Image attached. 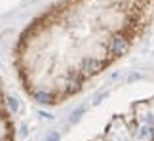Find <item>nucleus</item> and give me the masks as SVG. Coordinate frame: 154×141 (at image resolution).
I'll return each instance as SVG.
<instances>
[{"instance_id":"nucleus-1","label":"nucleus","mask_w":154,"mask_h":141,"mask_svg":"<svg viewBox=\"0 0 154 141\" xmlns=\"http://www.w3.org/2000/svg\"><path fill=\"white\" fill-rule=\"evenodd\" d=\"M129 48V40L128 36H124V34H114V36H110L109 44H106V52H109V55L112 57H118V55H124Z\"/></svg>"},{"instance_id":"nucleus-6","label":"nucleus","mask_w":154,"mask_h":141,"mask_svg":"<svg viewBox=\"0 0 154 141\" xmlns=\"http://www.w3.org/2000/svg\"><path fill=\"white\" fill-rule=\"evenodd\" d=\"M106 96H109L106 92H105V93H101V96H97V97H95V103H99V101H101V99H105Z\"/></svg>"},{"instance_id":"nucleus-7","label":"nucleus","mask_w":154,"mask_h":141,"mask_svg":"<svg viewBox=\"0 0 154 141\" xmlns=\"http://www.w3.org/2000/svg\"><path fill=\"white\" fill-rule=\"evenodd\" d=\"M57 139H59V137H57V133H53V136L50 137V141H57Z\"/></svg>"},{"instance_id":"nucleus-3","label":"nucleus","mask_w":154,"mask_h":141,"mask_svg":"<svg viewBox=\"0 0 154 141\" xmlns=\"http://www.w3.org/2000/svg\"><path fill=\"white\" fill-rule=\"evenodd\" d=\"M84 111H86V107H84V105H82V107H78V109H76L74 113H72V122H76V120H78L80 116L84 114Z\"/></svg>"},{"instance_id":"nucleus-5","label":"nucleus","mask_w":154,"mask_h":141,"mask_svg":"<svg viewBox=\"0 0 154 141\" xmlns=\"http://www.w3.org/2000/svg\"><path fill=\"white\" fill-rule=\"evenodd\" d=\"M146 136H150V126H143V128H141V133H139V137L143 139V137H146Z\"/></svg>"},{"instance_id":"nucleus-2","label":"nucleus","mask_w":154,"mask_h":141,"mask_svg":"<svg viewBox=\"0 0 154 141\" xmlns=\"http://www.w3.org/2000/svg\"><path fill=\"white\" fill-rule=\"evenodd\" d=\"M6 107H8V99L0 97V141H11V124Z\"/></svg>"},{"instance_id":"nucleus-4","label":"nucleus","mask_w":154,"mask_h":141,"mask_svg":"<svg viewBox=\"0 0 154 141\" xmlns=\"http://www.w3.org/2000/svg\"><path fill=\"white\" fill-rule=\"evenodd\" d=\"M141 78H143V74H141V73H131V74L128 76V82H137Z\"/></svg>"},{"instance_id":"nucleus-8","label":"nucleus","mask_w":154,"mask_h":141,"mask_svg":"<svg viewBox=\"0 0 154 141\" xmlns=\"http://www.w3.org/2000/svg\"><path fill=\"white\" fill-rule=\"evenodd\" d=\"M150 136H152V139H154V124L150 126Z\"/></svg>"}]
</instances>
